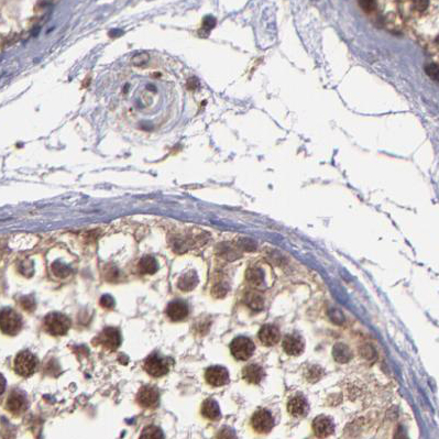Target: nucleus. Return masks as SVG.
<instances>
[{"mask_svg": "<svg viewBox=\"0 0 439 439\" xmlns=\"http://www.w3.org/2000/svg\"><path fill=\"white\" fill-rule=\"evenodd\" d=\"M44 329L52 336H64L71 327V320L64 314L51 313L44 319Z\"/></svg>", "mask_w": 439, "mask_h": 439, "instance_id": "obj_1", "label": "nucleus"}, {"mask_svg": "<svg viewBox=\"0 0 439 439\" xmlns=\"http://www.w3.org/2000/svg\"><path fill=\"white\" fill-rule=\"evenodd\" d=\"M22 328V318L11 308L0 311V330L8 336H16Z\"/></svg>", "mask_w": 439, "mask_h": 439, "instance_id": "obj_2", "label": "nucleus"}, {"mask_svg": "<svg viewBox=\"0 0 439 439\" xmlns=\"http://www.w3.org/2000/svg\"><path fill=\"white\" fill-rule=\"evenodd\" d=\"M255 350V345L248 337H237L230 344V351L234 358L240 361L249 360Z\"/></svg>", "mask_w": 439, "mask_h": 439, "instance_id": "obj_3", "label": "nucleus"}, {"mask_svg": "<svg viewBox=\"0 0 439 439\" xmlns=\"http://www.w3.org/2000/svg\"><path fill=\"white\" fill-rule=\"evenodd\" d=\"M38 359L30 351L18 353L15 359V371L21 376H30L36 371Z\"/></svg>", "mask_w": 439, "mask_h": 439, "instance_id": "obj_4", "label": "nucleus"}, {"mask_svg": "<svg viewBox=\"0 0 439 439\" xmlns=\"http://www.w3.org/2000/svg\"><path fill=\"white\" fill-rule=\"evenodd\" d=\"M144 369L154 378L165 375L170 370V362L159 353H151L144 361Z\"/></svg>", "mask_w": 439, "mask_h": 439, "instance_id": "obj_5", "label": "nucleus"}, {"mask_svg": "<svg viewBox=\"0 0 439 439\" xmlns=\"http://www.w3.org/2000/svg\"><path fill=\"white\" fill-rule=\"evenodd\" d=\"M251 424L256 433L268 434L273 429L274 420L268 409H259L253 414Z\"/></svg>", "mask_w": 439, "mask_h": 439, "instance_id": "obj_6", "label": "nucleus"}, {"mask_svg": "<svg viewBox=\"0 0 439 439\" xmlns=\"http://www.w3.org/2000/svg\"><path fill=\"white\" fill-rule=\"evenodd\" d=\"M96 341L109 350H116L121 344L120 331L115 327H106L97 337Z\"/></svg>", "mask_w": 439, "mask_h": 439, "instance_id": "obj_7", "label": "nucleus"}, {"mask_svg": "<svg viewBox=\"0 0 439 439\" xmlns=\"http://www.w3.org/2000/svg\"><path fill=\"white\" fill-rule=\"evenodd\" d=\"M205 379L209 385L222 386L226 385L230 381L228 370L224 367L214 366L208 368L205 373Z\"/></svg>", "mask_w": 439, "mask_h": 439, "instance_id": "obj_8", "label": "nucleus"}, {"mask_svg": "<svg viewBox=\"0 0 439 439\" xmlns=\"http://www.w3.org/2000/svg\"><path fill=\"white\" fill-rule=\"evenodd\" d=\"M314 434L318 438H327L334 433V423L330 417L326 415L317 416L313 421Z\"/></svg>", "mask_w": 439, "mask_h": 439, "instance_id": "obj_9", "label": "nucleus"}, {"mask_svg": "<svg viewBox=\"0 0 439 439\" xmlns=\"http://www.w3.org/2000/svg\"><path fill=\"white\" fill-rule=\"evenodd\" d=\"M137 401L142 407L154 408L158 406L160 401V394L157 388L153 386H143L138 392Z\"/></svg>", "mask_w": 439, "mask_h": 439, "instance_id": "obj_10", "label": "nucleus"}, {"mask_svg": "<svg viewBox=\"0 0 439 439\" xmlns=\"http://www.w3.org/2000/svg\"><path fill=\"white\" fill-rule=\"evenodd\" d=\"M6 407L10 413L15 415L22 414L28 407V399L25 394L21 391L11 392L8 400H7Z\"/></svg>", "mask_w": 439, "mask_h": 439, "instance_id": "obj_11", "label": "nucleus"}, {"mask_svg": "<svg viewBox=\"0 0 439 439\" xmlns=\"http://www.w3.org/2000/svg\"><path fill=\"white\" fill-rule=\"evenodd\" d=\"M188 314H190V308L187 303L180 299L172 301L166 307V315L173 322H180L188 316Z\"/></svg>", "mask_w": 439, "mask_h": 439, "instance_id": "obj_12", "label": "nucleus"}, {"mask_svg": "<svg viewBox=\"0 0 439 439\" xmlns=\"http://www.w3.org/2000/svg\"><path fill=\"white\" fill-rule=\"evenodd\" d=\"M283 349L290 355H299L305 348L304 339L297 333H290L287 334L283 339Z\"/></svg>", "mask_w": 439, "mask_h": 439, "instance_id": "obj_13", "label": "nucleus"}, {"mask_svg": "<svg viewBox=\"0 0 439 439\" xmlns=\"http://www.w3.org/2000/svg\"><path fill=\"white\" fill-rule=\"evenodd\" d=\"M259 339L264 346H274L276 345L281 339V333L280 330L276 326L274 325H264L261 327L259 330Z\"/></svg>", "mask_w": 439, "mask_h": 439, "instance_id": "obj_14", "label": "nucleus"}, {"mask_svg": "<svg viewBox=\"0 0 439 439\" xmlns=\"http://www.w3.org/2000/svg\"><path fill=\"white\" fill-rule=\"evenodd\" d=\"M264 376H266L264 369L259 365L253 364L243 368L242 378L250 384H259L264 379Z\"/></svg>", "mask_w": 439, "mask_h": 439, "instance_id": "obj_15", "label": "nucleus"}, {"mask_svg": "<svg viewBox=\"0 0 439 439\" xmlns=\"http://www.w3.org/2000/svg\"><path fill=\"white\" fill-rule=\"evenodd\" d=\"M289 413L294 417H303L308 412V403L302 395H296L288 403Z\"/></svg>", "mask_w": 439, "mask_h": 439, "instance_id": "obj_16", "label": "nucleus"}, {"mask_svg": "<svg viewBox=\"0 0 439 439\" xmlns=\"http://www.w3.org/2000/svg\"><path fill=\"white\" fill-rule=\"evenodd\" d=\"M201 415L211 421H217L220 418L221 413L218 403L213 399L206 400L201 405Z\"/></svg>", "mask_w": 439, "mask_h": 439, "instance_id": "obj_17", "label": "nucleus"}, {"mask_svg": "<svg viewBox=\"0 0 439 439\" xmlns=\"http://www.w3.org/2000/svg\"><path fill=\"white\" fill-rule=\"evenodd\" d=\"M158 262L151 255L143 256L138 263V271L141 274H154L158 271Z\"/></svg>", "mask_w": 439, "mask_h": 439, "instance_id": "obj_18", "label": "nucleus"}, {"mask_svg": "<svg viewBox=\"0 0 439 439\" xmlns=\"http://www.w3.org/2000/svg\"><path fill=\"white\" fill-rule=\"evenodd\" d=\"M198 283V277L195 272H188V273L184 274L183 276L179 277L178 280V289L188 292L195 289Z\"/></svg>", "mask_w": 439, "mask_h": 439, "instance_id": "obj_19", "label": "nucleus"}, {"mask_svg": "<svg viewBox=\"0 0 439 439\" xmlns=\"http://www.w3.org/2000/svg\"><path fill=\"white\" fill-rule=\"evenodd\" d=\"M332 353H333V358L336 359L339 364H346V362L349 361L352 357L350 349L344 344H338L334 346Z\"/></svg>", "mask_w": 439, "mask_h": 439, "instance_id": "obj_20", "label": "nucleus"}, {"mask_svg": "<svg viewBox=\"0 0 439 439\" xmlns=\"http://www.w3.org/2000/svg\"><path fill=\"white\" fill-rule=\"evenodd\" d=\"M139 439H164V433L156 425H150L142 430Z\"/></svg>", "mask_w": 439, "mask_h": 439, "instance_id": "obj_21", "label": "nucleus"}, {"mask_svg": "<svg viewBox=\"0 0 439 439\" xmlns=\"http://www.w3.org/2000/svg\"><path fill=\"white\" fill-rule=\"evenodd\" d=\"M247 305L252 309L260 311L263 307V297L257 293H250L247 296Z\"/></svg>", "mask_w": 439, "mask_h": 439, "instance_id": "obj_22", "label": "nucleus"}, {"mask_svg": "<svg viewBox=\"0 0 439 439\" xmlns=\"http://www.w3.org/2000/svg\"><path fill=\"white\" fill-rule=\"evenodd\" d=\"M247 278L252 284L259 285L263 281V273L259 269H251L248 271Z\"/></svg>", "mask_w": 439, "mask_h": 439, "instance_id": "obj_23", "label": "nucleus"}, {"mask_svg": "<svg viewBox=\"0 0 439 439\" xmlns=\"http://www.w3.org/2000/svg\"><path fill=\"white\" fill-rule=\"evenodd\" d=\"M217 438H218V439H236L237 437H236L235 430H234L233 428H230V427H224V428H221V429L218 431Z\"/></svg>", "mask_w": 439, "mask_h": 439, "instance_id": "obj_24", "label": "nucleus"}, {"mask_svg": "<svg viewBox=\"0 0 439 439\" xmlns=\"http://www.w3.org/2000/svg\"><path fill=\"white\" fill-rule=\"evenodd\" d=\"M148 61H149V55L146 53L137 54L132 58V63H134V65L136 66H143L144 64L148 63Z\"/></svg>", "mask_w": 439, "mask_h": 439, "instance_id": "obj_25", "label": "nucleus"}, {"mask_svg": "<svg viewBox=\"0 0 439 439\" xmlns=\"http://www.w3.org/2000/svg\"><path fill=\"white\" fill-rule=\"evenodd\" d=\"M425 72L427 73L429 78L433 79L434 81H438V66L436 63H430L426 67H425Z\"/></svg>", "mask_w": 439, "mask_h": 439, "instance_id": "obj_26", "label": "nucleus"}, {"mask_svg": "<svg viewBox=\"0 0 439 439\" xmlns=\"http://www.w3.org/2000/svg\"><path fill=\"white\" fill-rule=\"evenodd\" d=\"M100 304H101V306H104L105 308H113L114 305H115V302H114V298L111 296L105 295L100 299Z\"/></svg>", "mask_w": 439, "mask_h": 439, "instance_id": "obj_27", "label": "nucleus"}, {"mask_svg": "<svg viewBox=\"0 0 439 439\" xmlns=\"http://www.w3.org/2000/svg\"><path fill=\"white\" fill-rule=\"evenodd\" d=\"M215 24H216V20H215V18H213V17H207V18H205V20H204V22H203V29L204 30H206L207 32H209L211 31L213 28L215 27Z\"/></svg>", "mask_w": 439, "mask_h": 439, "instance_id": "obj_28", "label": "nucleus"}, {"mask_svg": "<svg viewBox=\"0 0 439 439\" xmlns=\"http://www.w3.org/2000/svg\"><path fill=\"white\" fill-rule=\"evenodd\" d=\"M198 81L195 79V78H193V79H191V80H188V82H187V87H188V89H196L197 87H198Z\"/></svg>", "mask_w": 439, "mask_h": 439, "instance_id": "obj_29", "label": "nucleus"}, {"mask_svg": "<svg viewBox=\"0 0 439 439\" xmlns=\"http://www.w3.org/2000/svg\"><path fill=\"white\" fill-rule=\"evenodd\" d=\"M5 390H6V380L3 376V374H0V395H3Z\"/></svg>", "mask_w": 439, "mask_h": 439, "instance_id": "obj_30", "label": "nucleus"}]
</instances>
